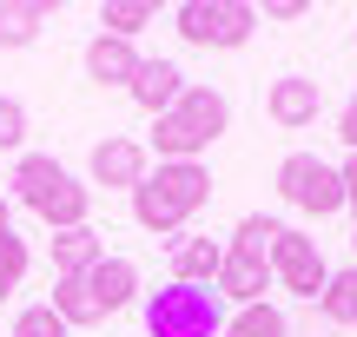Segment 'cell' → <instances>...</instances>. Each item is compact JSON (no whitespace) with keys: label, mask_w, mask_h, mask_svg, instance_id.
<instances>
[{"label":"cell","mask_w":357,"mask_h":337,"mask_svg":"<svg viewBox=\"0 0 357 337\" xmlns=\"http://www.w3.org/2000/svg\"><path fill=\"white\" fill-rule=\"evenodd\" d=\"M100 258H106V245H100V232H93V225L53 232V272H60V278H79V272H93Z\"/></svg>","instance_id":"9a60e30c"},{"label":"cell","mask_w":357,"mask_h":337,"mask_svg":"<svg viewBox=\"0 0 357 337\" xmlns=\"http://www.w3.org/2000/svg\"><path fill=\"white\" fill-rule=\"evenodd\" d=\"M337 139H344V146H351V152H357V93H351V100H344V113H337Z\"/></svg>","instance_id":"d4e9b609"},{"label":"cell","mask_w":357,"mask_h":337,"mask_svg":"<svg viewBox=\"0 0 357 337\" xmlns=\"http://www.w3.org/2000/svg\"><path fill=\"white\" fill-rule=\"evenodd\" d=\"M212 198V172L199 166V159H185V166H159L139 179V192H132V219H139V232H185L192 212Z\"/></svg>","instance_id":"7a4b0ae2"},{"label":"cell","mask_w":357,"mask_h":337,"mask_svg":"<svg viewBox=\"0 0 357 337\" xmlns=\"http://www.w3.org/2000/svg\"><path fill=\"white\" fill-rule=\"evenodd\" d=\"M86 172H93V185H106V192H139V179L153 166H146V146L139 139H100L93 159H86Z\"/></svg>","instance_id":"30bf717a"},{"label":"cell","mask_w":357,"mask_h":337,"mask_svg":"<svg viewBox=\"0 0 357 337\" xmlns=\"http://www.w3.org/2000/svg\"><path fill=\"white\" fill-rule=\"evenodd\" d=\"M278 232H284L278 219H265V212H245V219L231 225V251H252V258H271Z\"/></svg>","instance_id":"44dd1931"},{"label":"cell","mask_w":357,"mask_h":337,"mask_svg":"<svg viewBox=\"0 0 357 337\" xmlns=\"http://www.w3.org/2000/svg\"><path fill=\"white\" fill-rule=\"evenodd\" d=\"M271 285L291 291V298H324V285H331V265H324V245L311 232H298V225H284L278 245H271Z\"/></svg>","instance_id":"52a82bcc"},{"label":"cell","mask_w":357,"mask_h":337,"mask_svg":"<svg viewBox=\"0 0 357 337\" xmlns=\"http://www.w3.org/2000/svg\"><path fill=\"white\" fill-rule=\"evenodd\" d=\"M13 232V192H0V238Z\"/></svg>","instance_id":"83f0119b"},{"label":"cell","mask_w":357,"mask_h":337,"mask_svg":"<svg viewBox=\"0 0 357 337\" xmlns=\"http://www.w3.org/2000/svg\"><path fill=\"white\" fill-rule=\"evenodd\" d=\"M79 278H86V291H93V304H100V318L126 311V304L139 298V265H132V258H113V251H106L93 272H79Z\"/></svg>","instance_id":"8fae6325"},{"label":"cell","mask_w":357,"mask_h":337,"mask_svg":"<svg viewBox=\"0 0 357 337\" xmlns=\"http://www.w3.org/2000/svg\"><path fill=\"white\" fill-rule=\"evenodd\" d=\"M53 311H60V324L66 331H86V324H100V304H93V291H86V278H53Z\"/></svg>","instance_id":"e0dca14e"},{"label":"cell","mask_w":357,"mask_h":337,"mask_svg":"<svg viewBox=\"0 0 357 337\" xmlns=\"http://www.w3.org/2000/svg\"><path fill=\"white\" fill-rule=\"evenodd\" d=\"M47 20H53L47 0H0V47H33Z\"/></svg>","instance_id":"2e32d148"},{"label":"cell","mask_w":357,"mask_h":337,"mask_svg":"<svg viewBox=\"0 0 357 337\" xmlns=\"http://www.w3.org/2000/svg\"><path fill=\"white\" fill-rule=\"evenodd\" d=\"M225 126H231V100H225V93L185 86L172 113L153 119V152H159V166H185V159H199Z\"/></svg>","instance_id":"3957f363"},{"label":"cell","mask_w":357,"mask_h":337,"mask_svg":"<svg viewBox=\"0 0 357 337\" xmlns=\"http://www.w3.org/2000/svg\"><path fill=\"white\" fill-rule=\"evenodd\" d=\"M13 337H66V324H60L53 304H26V311L13 318Z\"/></svg>","instance_id":"603a6c76"},{"label":"cell","mask_w":357,"mask_h":337,"mask_svg":"<svg viewBox=\"0 0 357 337\" xmlns=\"http://www.w3.org/2000/svg\"><path fill=\"white\" fill-rule=\"evenodd\" d=\"M278 198L298 205L305 219H331V212H344V172L318 152H284L278 159Z\"/></svg>","instance_id":"5b68a950"},{"label":"cell","mask_w":357,"mask_h":337,"mask_svg":"<svg viewBox=\"0 0 357 337\" xmlns=\"http://www.w3.org/2000/svg\"><path fill=\"white\" fill-rule=\"evenodd\" d=\"M172 26H178L185 47H218V53H231V47L252 40L258 7H245V0H185V7H172Z\"/></svg>","instance_id":"8992f818"},{"label":"cell","mask_w":357,"mask_h":337,"mask_svg":"<svg viewBox=\"0 0 357 337\" xmlns=\"http://www.w3.org/2000/svg\"><path fill=\"white\" fill-rule=\"evenodd\" d=\"M337 172H344V212L357 219V152H351V159H344V166H337Z\"/></svg>","instance_id":"484cf974"},{"label":"cell","mask_w":357,"mask_h":337,"mask_svg":"<svg viewBox=\"0 0 357 337\" xmlns=\"http://www.w3.org/2000/svg\"><path fill=\"white\" fill-rule=\"evenodd\" d=\"M13 205H26L40 225H53V232H73V225H86L93 192L60 166V159L20 152V159H13Z\"/></svg>","instance_id":"6da1fadb"},{"label":"cell","mask_w":357,"mask_h":337,"mask_svg":"<svg viewBox=\"0 0 357 337\" xmlns=\"http://www.w3.org/2000/svg\"><path fill=\"white\" fill-rule=\"evenodd\" d=\"M218 265H225V245L218 238H192V232L172 238V285H212Z\"/></svg>","instance_id":"5bb4252c"},{"label":"cell","mask_w":357,"mask_h":337,"mask_svg":"<svg viewBox=\"0 0 357 337\" xmlns=\"http://www.w3.org/2000/svg\"><path fill=\"white\" fill-rule=\"evenodd\" d=\"M132 73H139V47L132 40H113V33L86 40V79L93 86H132Z\"/></svg>","instance_id":"7c38bea8"},{"label":"cell","mask_w":357,"mask_h":337,"mask_svg":"<svg viewBox=\"0 0 357 337\" xmlns=\"http://www.w3.org/2000/svg\"><path fill=\"white\" fill-rule=\"evenodd\" d=\"M218 337H291V324H284L278 304H245V311L225 318V331Z\"/></svg>","instance_id":"ac0fdd59"},{"label":"cell","mask_w":357,"mask_h":337,"mask_svg":"<svg viewBox=\"0 0 357 337\" xmlns=\"http://www.w3.org/2000/svg\"><path fill=\"white\" fill-rule=\"evenodd\" d=\"M26 265H33V258H26V238H0V298H7V291H20V278H26Z\"/></svg>","instance_id":"7402d4cb"},{"label":"cell","mask_w":357,"mask_h":337,"mask_svg":"<svg viewBox=\"0 0 357 337\" xmlns=\"http://www.w3.org/2000/svg\"><path fill=\"white\" fill-rule=\"evenodd\" d=\"M351 251H357V238H351Z\"/></svg>","instance_id":"f1b7e54d"},{"label":"cell","mask_w":357,"mask_h":337,"mask_svg":"<svg viewBox=\"0 0 357 337\" xmlns=\"http://www.w3.org/2000/svg\"><path fill=\"white\" fill-rule=\"evenodd\" d=\"M185 86H192V79L178 73L172 60H139V73H132V86H126V93L159 119V113H172V106H178V93H185Z\"/></svg>","instance_id":"4fadbf2b"},{"label":"cell","mask_w":357,"mask_h":337,"mask_svg":"<svg viewBox=\"0 0 357 337\" xmlns=\"http://www.w3.org/2000/svg\"><path fill=\"white\" fill-rule=\"evenodd\" d=\"M212 291L225 298V311L265 304V291H271V258H252V251H231V245H225V265H218Z\"/></svg>","instance_id":"9c48e42d"},{"label":"cell","mask_w":357,"mask_h":337,"mask_svg":"<svg viewBox=\"0 0 357 337\" xmlns=\"http://www.w3.org/2000/svg\"><path fill=\"white\" fill-rule=\"evenodd\" d=\"M139 311H146V337H218L231 318L212 285H172V278L146 291Z\"/></svg>","instance_id":"277c9868"},{"label":"cell","mask_w":357,"mask_h":337,"mask_svg":"<svg viewBox=\"0 0 357 337\" xmlns=\"http://www.w3.org/2000/svg\"><path fill=\"white\" fill-rule=\"evenodd\" d=\"M153 20H159L153 0H106V7H100V33H113V40H132L139 26H153Z\"/></svg>","instance_id":"ffe728a7"},{"label":"cell","mask_w":357,"mask_h":337,"mask_svg":"<svg viewBox=\"0 0 357 337\" xmlns=\"http://www.w3.org/2000/svg\"><path fill=\"white\" fill-rule=\"evenodd\" d=\"M20 146H26V106L0 93V152H20Z\"/></svg>","instance_id":"cb8c5ba5"},{"label":"cell","mask_w":357,"mask_h":337,"mask_svg":"<svg viewBox=\"0 0 357 337\" xmlns=\"http://www.w3.org/2000/svg\"><path fill=\"white\" fill-rule=\"evenodd\" d=\"M318 311L331 318V324H344V331H357V265H344V272H331V285H324V298H318Z\"/></svg>","instance_id":"d6986e66"},{"label":"cell","mask_w":357,"mask_h":337,"mask_svg":"<svg viewBox=\"0 0 357 337\" xmlns=\"http://www.w3.org/2000/svg\"><path fill=\"white\" fill-rule=\"evenodd\" d=\"M265 113H271V126L305 132V126H318V113H324V86H318V79H305V73H284V79H271Z\"/></svg>","instance_id":"ba28073f"},{"label":"cell","mask_w":357,"mask_h":337,"mask_svg":"<svg viewBox=\"0 0 357 337\" xmlns=\"http://www.w3.org/2000/svg\"><path fill=\"white\" fill-rule=\"evenodd\" d=\"M265 13H271V20H305V13H311V7H305V0H271V7H265Z\"/></svg>","instance_id":"4316f807"}]
</instances>
